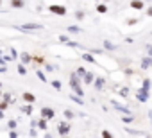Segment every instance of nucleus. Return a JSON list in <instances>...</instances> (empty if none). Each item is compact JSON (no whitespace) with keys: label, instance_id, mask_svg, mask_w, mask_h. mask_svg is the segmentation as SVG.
Instances as JSON below:
<instances>
[{"label":"nucleus","instance_id":"1","mask_svg":"<svg viewBox=\"0 0 152 138\" xmlns=\"http://www.w3.org/2000/svg\"><path fill=\"white\" fill-rule=\"evenodd\" d=\"M48 9H50V13H54V15H59V16L66 15V7H64V6H57V4H52Z\"/></svg>","mask_w":152,"mask_h":138},{"label":"nucleus","instance_id":"2","mask_svg":"<svg viewBox=\"0 0 152 138\" xmlns=\"http://www.w3.org/2000/svg\"><path fill=\"white\" fill-rule=\"evenodd\" d=\"M72 88H73L75 92H77L81 97H83V90H81V86H79V81H77V76H75V74L72 76Z\"/></svg>","mask_w":152,"mask_h":138},{"label":"nucleus","instance_id":"3","mask_svg":"<svg viewBox=\"0 0 152 138\" xmlns=\"http://www.w3.org/2000/svg\"><path fill=\"white\" fill-rule=\"evenodd\" d=\"M54 115H56V113H54V109H50V108H43V109H41V118H47V120H48V118H54Z\"/></svg>","mask_w":152,"mask_h":138},{"label":"nucleus","instance_id":"4","mask_svg":"<svg viewBox=\"0 0 152 138\" xmlns=\"http://www.w3.org/2000/svg\"><path fill=\"white\" fill-rule=\"evenodd\" d=\"M68 131H70V124L61 122V124L57 126V133H59V134H68Z\"/></svg>","mask_w":152,"mask_h":138},{"label":"nucleus","instance_id":"5","mask_svg":"<svg viewBox=\"0 0 152 138\" xmlns=\"http://www.w3.org/2000/svg\"><path fill=\"white\" fill-rule=\"evenodd\" d=\"M20 29H23V31H34V29H41V25L39 23H25Z\"/></svg>","mask_w":152,"mask_h":138},{"label":"nucleus","instance_id":"6","mask_svg":"<svg viewBox=\"0 0 152 138\" xmlns=\"http://www.w3.org/2000/svg\"><path fill=\"white\" fill-rule=\"evenodd\" d=\"M22 99H23V101H25V102H29V104H32V102H34V101H36V97H34V95H32V93H31V92H25V93H23V95H22Z\"/></svg>","mask_w":152,"mask_h":138},{"label":"nucleus","instance_id":"7","mask_svg":"<svg viewBox=\"0 0 152 138\" xmlns=\"http://www.w3.org/2000/svg\"><path fill=\"white\" fill-rule=\"evenodd\" d=\"M23 6H25L23 0H11V7H15V9H20V7H23Z\"/></svg>","mask_w":152,"mask_h":138},{"label":"nucleus","instance_id":"8","mask_svg":"<svg viewBox=\"0 0 152 138\" xmlns=\"http://www.w3.org/2000/svg\"><path fill=\"white\" fill-rule=\"evenodd\" d=\"M131 7H132V9H143V2H141V0H132V2H131Z\"/></svg>","mask_w":152,"mask_h":138},{"label":"nucleus","instance_id":"9","mask_svg":"<svg viewBox=\"0 0 152 138\" xmlns=\"http://www.w3.org/2000/svg\"><path fill=\"white\" fill-rule=\"evenodd\" d=\"M31 61H32V56L27 54V52H23L22 54V63H31Z\"/></svg>","mask_w":152,"mask_h":138},{"label":"nucleus","instance_id":"10","mask_svg":"<svg viewBox=\"0 0 152 138\" xmlns=\"http://www.w3.org/2000/svg\"><path fill=\"white\" fill-rule=\"evenodd\" d=\"M138 99H140L141 102H145V101H147V88H143V90L138 93Z\"/></svg>","mask_w":152,"mask_h":138},{"label":"nucleus","instance_id":"11","mask_svg":"<svg viewBox=\"0 0 152 138\" xmlns=\"http://www.w3.org/2000/svg\"><path fill=\"white\" fill-rule=\"evenodd\" d=\"M32 61H36L38 65H43L45 63V57L43 56H32Z\"/></svg>","mask_w":152,"mask_h":138},{"label":"nucleus","instance_id":"12","mask_svg":"<svg viewBox=\"0 0 152 138\" xmlns=\"http://www.w3.org/2000/svg\"><path fill=\"white\" fill-rule=\"evenodd\" d=\"M91 81H93V74H84V83L90 84Z\"/></svg>","mask_w":152,"mask_h":138},{"label":"nucleus","instance_id":"13","mask_svg":"<svg viewBox=\"0 0 152 138\" xmlns=\"http://www.w3.org/2000/svg\"><path fill=\"white\" fill-rule=\"evenodd\" d=\"M18 74H20V76H25V74H27V70H25L23 65H18Z\"/></svg>","mask_w":152,"mask_h":138},{"label":"nucleus","instance_id":"14","mask_svg":"<svg viewBox=\"0 0 152 138\" xmlns=\"http://www.w3.org/2000/svg\"><path fill=\"white\" fill-rule=\"evenodd\" d=\"M95 86H97V88L100 90V88L104 86V79H102V77H99V79H97V84H95Z\"/></svg>","mask_w":152,"mask_h":138},{"label":"nucleus","instance_id":"15","mask_svg":"<svg viewBox=\"0 0 152 138\" xmlns=\"http://www.w3.org/2000/svg\"><path fill=\"white\" fill-rule=\"evenodd\" d=\"M39 129H47V118H41L39 120Z\"/></svg>","mask_w":152,"mask_h":138},{"label":"nucleus","instance_id":"16","mask_svg":"<svg viewBox=\"0 0 152 138\" xmlns=\"http://www.w3.org/2000/svg\"><path fill=\"white\" fill-rule=\"evenodd\" d=\"M83 57H84V59H86V61H90V63H95V57H91V56H90V54H84V56H83Z\"/></svg>","mask_w":152,"mask_h":138},{"label":"nucleus","instance_id":"17","mask_svg":"<svg viewBox=\"0 0 152 138\" xmlns=\"http://www.w3.org/2000/svg\"><path fill=\"white\" fill-rule=\"evenodd\" d=\"M52 86H54L56 90H61V83H59V81H52Z\"/></svg>","mask_w":152,"mask_h":138},{"label":"nucleus","instance_id":"18","mask_svg":"<svg viewBox=\"0 0 152 138\" xmlns=\"http://www.w3.org/2000/svg\"><path fill=\"white\" fill-rule=\"evenodd\" d=\"M86 74V70H84V68L81 66V68H77V76H84Z\"/></svg>","mask_w":152,"mask_h":138},{"label":"nucleus","instance_id":"19","mask_svg":"<svg viewBox=\"0 0 152 138\" xmlns=\"http://www.w3.org/2000/svg\"><path fill=\"white\" fill-rule=\"evenodd\" d=\"M7 104H9V102L4 99V102H0V109H6V108H7Z\"/></svg>","mask_w":152,"mask_h":138},{"label":"nucleus","instance_id":"20","mask_svg":"<svg viewBox=\"0 0 152 138\" xmlns=\"http://www.w3.org/2000/svg\"><path fill=\"white\" fill-rule=\"evenodd\" d=\"M97 9H99V13H106V11H107V7H106V6H99Z\"/></svg>","mask_w":152,"mask_h":138},{"label":"nucleus","instance_id":"21","mask_svg":"<svg viewBox=\"0 0 152 138\" xmlns=\"http://www.w3.org/2000/svg\"><path fill=\"white\" fill-rule=\"evenodd\" d=\"M36 76L41 79V81H45V76H43V72H39V70H36Z\"/></svg>","mask_w":152,"mask_h":138},{"label":"nucleus","instance_id":"22","mask_svg":"<svg viewBox=\"0 0 152 138\" xmlns=\"http://www.w3.org/2000/svg\"><path fill=\"white\" fill-rule=\"evenodd\" d=\"M64 115H66V117H68V118H72V117H73V113H72V111H70V109H66V111H64Z\"/></svg>","mask_w":152,"mask_h":138},{"label":"nucleus","instance_id":"23","mask_svg":"<svg viewBox=\"0 0 152 138\" xmlns=\"http://www.w3.org/2000/svg\"><path fill=\"white\" fill-rule=\"evenodd\" d=\"M9 127H11V129H15V127H16V122H15V120H11V122H9Z\"/></svg>","mask_w":152,"mask_h":138},{"label":"nucleus","instance_id":"24","mask_svg":"<svg viewBox=\"0 0 152 138\" xmlns=\"http://www.w3.org/2000/svg\"><path fill=\"white\" fill-rule=\"evenodd\" d=\"M68 31H70V32H79V29H77V27H70Z\"/></svg>","mask_w":152,"mask_h":138},{"label":"nucleus","instance_id":"25","mask_svg":"<svg viewBox=\"0 0 152 138\" xmlns=\"http://www.w3.org/2000/svg\"><path fill=\"white\" fill-rule=\"evenodd\" d=\"M23 111H25V113L29 115V113H31V106H25V108H23Z\"/></svg>","mask_w":152,"mask_h":138},{"label":"nucleus","instance_id":"26","mask_svg":"<svg viewBox=\"0 0 152 138\" xmlns=\"http://www.w3.org/2000/svg\"><path fill=\"white\" fill-rule=\"evenodd\" d=\"M102 136H106V138H107V136H111V133H109V131H102Z\"/></svg>","mask_w":152,"mask_h":138},{"label":"nucleus","instance_id":"27","mask_svg":"<svg viewBox=\"0 0 152 138\" xmlns=\"http://www.w3.org/2000/svg\"><path fill=\"white\" fill-rule=\"evenodd\" d=\"M147 15H148V16H152V7H150V9L147 11Z\"/></svg>","mask_w":152,"mask_h":138},{"label":"nucleus","instance_id":"28","mask_svg":"<svg viewBox=\"0 0 152 138\" xmlns=\"http://www.w3.org/2000/svg\"><path fill=\"white\" fill-rule=\"evenodd\" d=\"M0 118H4V113H2V109H0Z\"/></svg>","mask_w":152,"mask_h":138},{"label":"nucleus","instance_id":"29","mask_svg":"<svg viewBox=\"0 0 152 138\" xmlns=\"http://www.w3.org/2000/svg\"><path fill=\"white\" fill-rule=\"evenodd\" d=\"M148 52H150V54H152V47H150V48H148Z\"/></svg>","mask_w":152,"mask_h":138},{"label":"nucleus","instance_id":"30","mask_svg":"<svg viewBox=\"0 0 152 138\" xmlns=\"http://www.w3.org/2000/svg\"><path fill=\"white\" fill-rule=\"evenodd\" d=\"M0 6H2V0H0Z\"/></svg>","mask_w":152,"mask_h":138},{"label":"nucleus","instance_id":"31","mask_svg":"<svg viewBox=\"0 0 152 138\" xmlns=\"http://www.w3.org/2000/svg\"><path fill=\"white\" fill-rule=\"evenodd\" d=\"M0 86H2V83H0Z\"/></svg>","mask_w":152,"mask_h":138}]
</instances>
